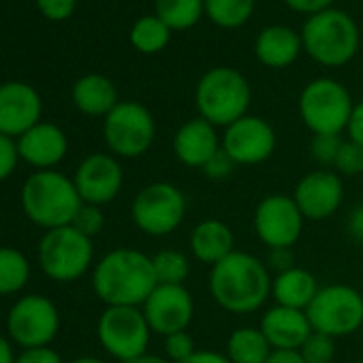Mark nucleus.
Returning a JSON list of instances; mask_svg holds the SVG:
<instances>
[{
    "label": "nucleus",
    "instance_id": "nucleus-1",
    "mask_svg": "<svg viewBox=\"0 0 363 363\" xmlns=\"http://www.w3.org/2000/svg\"><path fill=\"white\" fill-rule=\"evenodd\" d=\"M156 286L152 257L135 248L107 252L92 272V289L105 306L141 308Z\"/></svg>",
    "mask_w": 363,
    "mask_h": 363
},
{
    "label": "nucleus",
    "instance_id": "nucleus-2",
    "mask_svg": "<svg viewBox=\"0 0 363 363\" xmlns=\"http://www.w3.org/2000/svg\"><path fill=\"white\" fill-rule=\"evenodd\" d=\"M272 272L250 252H231L210 272L214 301L231 314H250L272 295Z\"/></svg>",
    "mask_w": 363,
    "mask_h": 363
},
{
    "label": "nucleus",
    "instance_id": "nucleus-3",
    "mask_svg": "<svg viewBox=\"0 0 363 363\" xmlns=\"http://www.w3.org/2000/svg\"><path fill=\"white\" fill-rule=\"evenodd\" d=\"M20 201L28 220L45 231L71 227L84 206L73 177L56 169L33 173L24 182Z\"/></svg>",
    "mask_w": 363,
    "mask_h": 363
},
{
    "label": "nucleus",
    "instance_id": "nucleus-4",
    "mask_svg": "<svg viewBox=\"0 0 363 363\" xmlns=\"http://www.w3.org/2000/svg\"><path fill=\"white\" fill-rule=\"evenodd\" d=\"M250 86L246 77L229 67H218L208 71L195 92L197 109L203 120L214 126H231L240 118L248 116L250 107Z\"/></svg>",
    "mask_w": 363,
    "mask_h": 363
},
{
    "label": "nucleus",
    "instance_id": "nucleus-5",
    "mask_svg": "<svg viewBox=\"0 0 363 363\" xmlns=\"http://www.w3.org/2000/svg\"><path fill=\"white\" fill-rule=\"evenodd\" d=\"M303 50L323 67H342L350 62L359 50V28L350 16L337 9H327L303 24Z\"/></svg>",
    "mask_w": 363,
    "mask_h": 363
},
{
    "label": "nucleus",
    "instance_id": "nucleus-6",
    "mask_svg": "<svg viewBox=\"0 0 363 363\" xmlns=\"http://www.w3.org/2000/svg\"><path fill=\"white\" fill-rule=\"evenodd\" d=\"M352 99L335 79L318 77L299 96V113L312 135H342L352 116Z\"/></svg>",
    "mask_w": 363,
    "mask_h": 363
},
{
    "label": "nucleus",
    "instance_id": "nucleus-7",
    "mask_svg": "<svg viewBox=\"0 0 363 363\" xmlns=\"http://www.w3.org/2000/svg\"><path fill=\"white\" fill-rule=\"evenodd\" d=\"M94 259L92 240L75 227L45 231L39 244V265L56 282H75L90 269Z\"/></svg>",
    "mask_w": 363,
    "mask_h": 363
},
{
    "label": "nucleus",
    "instance_id": "nucleus-8",
    "mask_svg": "<svg viewBox=\"0 0 363 363\" xmlns=\"http://www.w3.org/2000/svg\"><path fill=\"white\" fill-rule=\"evenodd\" d=\"M96 335L107 354L133 363L147 352L152 329L141 308L107 306L96 323Z\"/></svg>",
    "mask_w": 363,
    "mask_h": 363
},
{
    "label": "nucleus",
    "instance_id": "nucleus-9",
    "mask_svg": "<svg viewBox=\"0 0 363 363\" xmlns=\"http://www.w3.org/2000/svg\"><path fill=\"white\" fill-rule=\"evenodd\" d=\"M186 216V197L171 182H152L143 186L130 206V218L139 231L164 238L179 229Z\"/></svg>",
    "mask_w": 363,
    "mask_h": 363
},
{
    "label": "nucleus",
    "instance_id": "nucleus-10",
    "mask_svg": "<svg viewBox=\"0 0 363 363\" xmlns=\"http://www.w3.org/2000/svg\"><path fill=\"white\" fill-rule=\"evenodd\" d=\"M306 314L314 331L331 337L350 335L363 329V295L348 284L320 286Z\"/></svg>",
    "mask_w": 363,
    "mask_h": 363
},
{
    "label": "nucleus",
    "instance_id": "nucleus-11",
    "mask_svg": "<svg viewBox=\"0 0 363 363\" xmlns=\"http://www.w3.org/2000/svg\"><path fill=\"white\" fill-rule=\"evenodd\" d=\"M103 137L113 156L139 158L154 143L156 122L145 105L122 101L105 116Z\"/></svg>",
    "mask_w": 363,
    "mask_h": 363
},
{
    "label": "nucleus",
    "instance_id": "nucleus-12",
    "mask_svg": "<svg viewBox=\"0 0 363 363\" xmlns=\"http://www.w3.org/2000/svg\"><path fill=\"white\" fill-rule=\"evenodd\" d=\"M60 329V314L52 299L43 295L20 297L7 314L9 337L24 350L50 346Z\"/></svg>",
    "mask_w": 363,
    "mask_h": 363
},
{
    "label": "nucleus",
    "instance_id": "nucleus-13",
    "mask_svg": "<svg viewBox=\"0 0 363 363\" xmlns=\"http://www.w3.org/2000/svg\"><path fill=\"white\" fill-rule=\"evenodd\" d=\"M303 214L289 195H269L255 210V231L272 248H293L303 231Z\"/></svg>",
    "mask_w": 363,
    "mask_h": 363
},
{
    "label": "nucleus",
    "instance_id": "nucleus-14",
    "mask_svg": "<svg viewBox=\"0 0 363 363\" xmlns=\"http://www.w3.org/2000/svg\"><path fill=\"white\" fill-rule=\"evenodd\" d=\"M152 333L162 337L189 331L195 318V299L184 284H158L141 306Z\"/></svg>",
    "mask_w": 363,
    "mask_h": 363
},
{
    "label": "nucleus",
    "instance_id": "nucleus-15",
    "mask_svg": "<svg viewBox=\"0 0 363 363\" xmlns=\"http://www.w3.org/2000/svg\"><path fill=\"white\" fill-rule=\"evenodd\" d=\"M223 150L235 164H261L276 150V130L259 116H244L225 128Z\"/></svg>",
    "mask_w": 363,
    "mask_h": 363
},
{
    "label": "nucleus",
    "instance_id": "nucleus-16",
    "mask_svg": "<svg viewBox=\"0 0 363 363\" xmlns=\"http://www.w3.org/2000/svg\"><path fill=\"white\" fill-rule=\"evenodd\" d=\"M73 182L84 203L101 208L120 195L124 184V171L116 156L96 152L79 162Z\"/></svg>",
    "mask_w": 363,
    "mask_h": 363
},
{
    "label": "nucleus",
    "instance_id": "nucleus-17",
    "mask_svg": "<svg viewBox=\"0 0 363 363\" xmlns=\"http://www.w3.org/2000/svg\"><path fill=\"white\" fill-rule=\"evenodd\" d=\"M293 199L303 218L325 220L333 216L344 201L342 177L331 169H318L306 173L293 191Z\"/></svg>",
    "mask_w": 363,
    "mask_h": 363
},
{
    "label": "nucleus",
    "instance_id": "nucleus-18",
    "mask_svg": "<svg viewBox=\"0 0 363 363\" xmlns=\"http://www.w3.org/2000/svg\"><path fill=\"white\" fill-rule=\"evenodd\" d=\"M43 103L39 92L24 82H7L0 86V133L20 139L26 130L41 122Z\"/></svg>",
    "mask_w": 363,
    "mask_h": 363
},
{
    "label": "nucleus",
    "instance_id": "nucleus-19",
    "mask_svg": "<svg viewBox=\"0 0 363 363\" xmlns=\"http://www.w3.org/2000/svg\"><path fill=\"white\" fill-rule=\"evenodd\" d=\"M220 147L223 141L218 139L216 126L201 116L184 122L173 137L175 158L191 169H203Z\"/></svg>",
    "mask_w": 363,
    "mask_h": 363
},
{
    "label": "nucleus",
    "instance_id": "nucleus-20",
    "mask_svg": "<svg viewBox=\"0 0 363 363\" xmlns=\"http://www.w3.org/2000/svg\"><path fill=\"white\" fill-rule=\"evenodd\" d=\"M20 160L37 167L39 171L54 169L69 150V139L65 130L52 122H39L30 130H26L18 141Z\"/></svg>",
    "mask_w": 363,
    "mask_h": 363
},
{
    "label": "nucleus",
    "instance_id": "nucleus-21",
    "mask_svg": "<svg viewBox=\"0 0 363 363\" xmlns=\"http://www.w3.org/2000/svg\"><path fill=\"white\" fill-rule=\"evenodd\" d=\"M259 329L274 350H299L314 331L306 310L274 306L261 316Z\"/></svg>",
    "mask_w": 363,
    "mask_h": 363
},
{
    "label": "nucleus",
    "instance_id": "nucleus-22",
    "mask_svg": "<svg viewBox=\"0 0 363 363\" xmlns=\"http://www.w3.org/2000/svg\"><path fill=\"white\" fill-rule=\"evenodd\" d=\"M235 238L229 225L218 218H208L195 225L191 233V252L206 265H218L231 252H235Z\"/></svg>",
    "mask_w": 363,
    "mask_h": 363
},
{
    "label": "nucleus",
    "instance_id": "nucleus-23",
    "mask_svg": "<svg viewBox=\"0 0 363 363\" xmlns=\"http://www.w3.org/2000/svg\"><path fill=\"white\" fill-rule=\"evenodd\" d=\"M301 37L289 26H267L255 43V54L259 62L269 69H284L293 65L301 52Z\"/></svg>",
    "mask_w": 363,
    "mask_h": 363
},
{
    "label": "nucleus",
    "instance_id": "nucleus-24",
    "mask_svg": "<svg viewBox=\"0 0 363 363\" xmlns=\"http://www.w3.org/2000/svg\"><path fill=\"white\" fill-rule=\"evenodd\" d=\"M73 105L86 116H107L120 101L113 82L105 75L90 73L75 82L71 90Z\"/></svg>",
    "mask_w": 363,
    "mask_h": 363
},
{
    "label": "nucleus",
    "instance_id": "nucleus-25",
    "mask_svg": "<svg viewBox=\"0 0 363 363\" xmlns=\"http://www.w3.org/2000/svg\"><path fill=\"white\" fill-rule=\"evenodd\" d=\"M318 289L320 286L316 278L308 269L297 267V265L289 272L274 276L272 280V297L276 306L295 308V310H308Z\"/></svg>",
    "mask_w": 363,
    "mask_h": 363
},
{
    "label": "nucleus",
    "instance_id": "nucleus-26",
    "mask_svg": "<svg viewBox=\"0 0 363 363\" xmlns=\"http://www.w3.org/2000/svg\"><path fill=\"white\" fill-rule=\"evenodd\" d=\"M272 344L259 327H240L227 340V357L231 363H265Z\"/></svg>",
    "mask_w": 363,
    "mask_h": 363
},
{
    "label": "nucleus",
    "instance_id": "nucleus-27",
    "mask_svg": "<svg viewBox=\"0 0 363 363\" xmlns=\"http://www.w3.org/2000/svg\"><path fill=\"white\" fill-rule=\"evenodd\" d=\"M156 18L171 30L193 28L206 13V0H156Z\"/></svg>",
    "mask_w": 363,
    "mask_h": 363
},
{
    "label": "nucleus",
    "instance_id": "nucleus-28",
    "mask_svg": "<svg viewBox=\"0 0 363 363\" xmlns=\"http://www.w3.org/2000/svg\"><path fill=\"white\" fill-rule=\"evenodd\" d=\"M30 280V263L18 248H0V295L20 293Z\"/></svg>",
    "mask_w": 363,
    "mask_h": 363
},
{
    "label": "nucleus",
    "instance_id": "nucleus-29",
    "mask_svg": "<svg viewBox=\"0 0 363 363\" xmlns=\"http://www.w3.org/2000/svg\"><path fill=\"white\" fill-rule=\"evenodd\" d=\"M171 28L156 16H145L135 22L130 30V43L141 54H156L169 43Z\"/></svg>",
    "mask_w": 363,
    "mask_h": 363
},
{
    "label": "nucleus",
    "instance_id": "nucleus-30",
    "mask_svg": "<svg viewBox=\"0 0 363 363\" xmlns=\"http://www.w3.org/2000/svg\"><path fill=\"white\" fill-rule=\"evenodd\" d=\"M255 0H206L208 18L220 28H238L248 22Z\"/></svg>",
    "mask_w": 363,
    "mask_h": 363
},
{
    "label": "nucleus",
    "instance_id": "nucleus-31",
    "mask_svg": "<svg viewBox=\"0 0 363 363\" xmlns=\"http://www.w3.org/2000/svg\"><path fill=\"white\" fill-rule=\"evenodd\" d=\"M158 284H184L191 274V261L184 252L164 248L152 257Z\"/></svg>",
    "mask_w": 363,
    "mask_h": 363
},
{
    "label": "nucleus",
    "instance_id": "nucleus-32",
    "mask_svg": "<svg viewBox=\"0 0 363 363\" xmlns=\"http://www.w3.org/2000/svg\"><path fill=\"white\" fill-rule=\"evenodd\" d=\"M299 352L306 363H331L335 357V337L325 335L320 331H312Z\"/></svg>",
    "mask_w": 363,
    "mask_h": 363
},
{
    "label": "nucleus",
    "instance_id": "nucleus-33",
    "mask_svg": "<svg viewBox=\"0 0 363 363\" xmlns=\"http://www.w3.org/2000/svg\"><path fill=\"white\" fill-rule=\"evenodd\" d=\"M333 171L340 177H354V175L363 173V145H359L350 139H344L340 154L335 158Z\"/></svg>",
    "mask_w": 363,
    "mask_h": 363
},
{
    "label": "nucleus",
    "instance_id": "nucleus-34",
    "mask_svg": "<svg viewBox=\"0 0 363 363\" xmlns=\"http://www.w3.org/2000/svg\"><path fill=\"white\" fill-rule=\"evenodd\" d=\"M342 143H344L342 135H314V139L310 143V152L318 164L333 169Z\"/></svg>",
    "mask_w": 363,
    "mask_h": 363
},
{
    "label": "nucleus",
    "instance_id": "nucleus-35",
    "mask_svg": "<svg viewBox=\"0 0 363 363\" xmlns=\"http://www.w3.org/2000/svg\"><path fill=\"white\" fill-rule=\"evenodd\" d=\"M197 352L195 340L189 331H177L164 337V357L171 363H182Z\"/></svg>",
    "mask_w": 363,
    "mask_h": 363
},
{
    "label": "nucleus",
    "instance_id": "nucleus-36",
    "mask_svg": "<svg viewBox=\"0 0 363 363\" xmlns=\"http://www.w3.org/2000/svg\"><path fill=\"white\" fill-rule=\"evenodd\" d=\"M71 227H75L79 233H84L86 238L92 240L94 235H99L103 231V227H105V214H103V210L99 206L84 203L79 208V212H77V216H75V220H73Z\"/></svg>",
    "mask_w": 363,
    "mask_h": 363
},
{
    "label": "nucleus",
    "instance_id": "nucleus-37",
    "mask_svg": "<svg viewBox=\"0 0 363 363\" xmlns=\"http://www.w3.org/2000/svg\"><path fill=\"white\" fill-rule=\"evenodd\" d=\"M77 0H37V9L52 22H65L73 16Z\"/></svg>",
    "mask_w": 363,
    "mask_h": 363
},
{
    "label": "nucleus",
    "instance_id": "nucleus-38",
    "mask_svg": "<svg viewBox=\"0 0 363 363\" xmlns=\"http://www.w3.org/2000/svg\"><path fill=\"white\" fill-rule=\"evenodd\" d=\"M18 160H20V152L16 139L0 133V182L7 179L16 171Z\"/></svg>",
    "mask_w": 363,
    "mask_h": 363
},
{
    "label": "nucleus",
    "instance_id": "nucleus-39",
    "mask_svg": "<svg viewBox=\"0 0 363 363\" xmlns=\"http://www.w3.org/2000/svg\"><path fill=\"white\" fill-rule=\"evenodd\" d=\"M238 164L231 160V156L220 147L214 156H212V160L201 169L210 179H225V177H229L231 173H233V169H235Z\"/></svg>",
    "mask_w": 363,
    "mask_h": 363
},
{
    "label": "nucleus",
    "instance_id": "nucleus-40",
    "mask_svg": "<svg viewBox=\"0 0 363 363\" xmlns=\"http://www.w3.org/2000/svg\"><path fill=\"white\" fill-rule=\"evenodd\" d=\"M16 363H62V357L54 348L41 346L24 350L20 357H16Z\"/></svg>",
    "mask_w": 363,
    "mask_h": 363
},
{
    "label": "nucleus",
    "instance_id": "nucleus-41",
    "mask_svg": "<svg viewBox=\"0 0 363 363\" xmlns=\"http://www.w3.org/2000/svg\"><path fill=\"white\" fill-rule=\"evenodd\" d=\"M295 267V257L291 252V248H272L269 257H267V269L274 272L276 276L282 272H289Z\"/></svg>",
    "mask_w": 363,
    "mask_h": 363
},
{
    "label": "nucleus",
    "instance_id": "nucleus-42",
    "mask_svg": "<svg viewBox=\"0 0 363 363\" xmlns=\"http://www.w3.org/2000/svg\"><path fill=\"white\" fill-rule=\"evenodd\" d=\"M284 3H286L293 11L308 13V16H316V13H320V11L331 9V3H333V0H284Z\"/></svg>",
    "mask_w": 363,
    "mask_h": 363
},
{
    "label": "nucleus",
    "instance_id": "nucleus-43",
    "mask_svg": "<svg viewBox=\"0 0 363 363\" xmlns=\"http://www.w3.org/2000/svg\"><path fill=\"white\" fill-rule=\"evenodd\" d=\"M346 133H348V139L350 141L363 145V101L352 107V116H350V122H348Z\"/></svg>",
    "mask_w": 363,
    "mask_h": 363
},
{
    "label": "nucleus",
    "instance_id": "nucleus-44",
    "mask_svg": "<svg viewBox=\"0 0 363 363\" xmlns=\"http://www.w3.org/2000/svg\"><path fill=\"white\" fill-rule=\"evenodd\" d=\"M346 231H348L350 240H354L357 244H363V203H359L350 212L348 223H346Z\"/></svg>",
    "mask_w": 363,
    "mask_h": 363
},
{
    "label": "nucleus",
    "instance_id": "nucleus-45",
    "mask_svg": "<svg viewBox=\"0 0 363 363\" xmlns=\"http://www.w3.org/2000/svg\"><path fill=\"white\" fill-rule=\"evenodd\" d=\"M182 363H231L227 354L218 352V350H197L193 357H189Z\"/></svg>",
    "mask_w": 363,
    "mask_h": 363
},
{
    "label": "nucleus",
    "instance_id": "nucleus-46",
    "mask_svg": "<svg viewBox=\"0 0 363 363\" xmlns=\"http://www.w3.org/2000/svg\"><path fill=\"white\" fill-rule=\"evenodd\" d=\"M265 363H306L299 350H272Z\"/></svg>",
    "mask_w": 363,
    "mask_h": 363
},
{
    "label": "nucleus",
    "instance_id": "nucleus-47",
    "mask_svg": "<svg viewBox=\"0 0 363 363\" xmlns=\"http://www.w3.org/2000/svg\"><path fill=\"white\" fill-rule=\"evenodd\" d=\"M0 363H16V354H13L11 342L5 335H0Z\"/></svg>",
    "mask_w": 363,
    "mask_h": 363
},
{
    "label": "nucleus",
    "instance_id": "nucleus-48",
    "mask_svg": "<svg viewBox=\"0 0 363 363\" xmlns=\"http://www.w3.org/2000/svg\"><path fill=\"white\" fill-rule=\"evenodd\" d=\"M133 363H171L167 357H158V354H150V352H145L143 357H139L137 361H133Z\"/></svg>",
    "mask_w": 363,
    "mask_h": 363
},
{
    "label": "nucleus",
    "instance_id": "nucleus-49",
    "mask_svg": "<svg viewBox=\"0 0 363 363\" xmlns=\"http://www.w3.org/2000/svg\"><path fill=\"white\" fill-rule=\"evenodd\" d=\"M71 363H105V361H101V359H96V357H79V359H75V361H71Z\"/></svg>",
    "mask_w": 363,
    "mask_h": 363
},
{
    "label": "nucleus",
    "instance_id": "nucleus-50",
    "mask_svg": "<svg viewBox=\"0 0 363 363\" xmlns=\"http://www.w3.org/2000/svg\"><path fill=\"white\" fill-rule=\"evenodd\" d=\"M361 331H363V329H361Z\"/></svg>",
    "mask_w": 363,
    "mask_h": 363
}]
</instances>
